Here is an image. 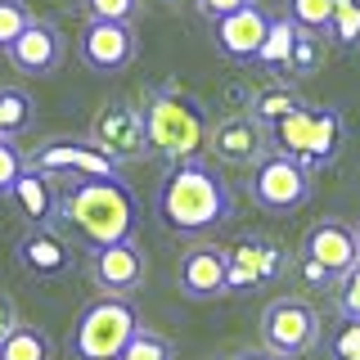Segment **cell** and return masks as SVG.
I'll use <instances>...</instances> for the list:
<instances>
[{
	"mask_svg": "<svg viewBox=\"0 0 360 360\" xmlns=\"http://www.w3.org/2000/svg\"><path fill=\"white\" fill-rule=\"evenodd\" d=\"M297 270H302V279H307L311 288H338V275H329V270H324L320 262H311L307 252L297 257Z\"/></svg>",
	"mask_w": 360,
	"mask_h": 360,
	"instance_id": "34",
	"label": "cell"
},
{
	"mask_svg": "<svg viewBox=\"0 0 360 360\" xmlns=\"http://www.w3.org/2000/svg\"><path fill=\"white\" fill-rule=\"evenodd\" d=\"M144 127H149V153L167 158V162H189L212 140L207 108L189 90H180L176 82L149 90V99H144Z\"/></svg>",
	"mask_w": 360,
	"mask_h": 360,
	"instance_id": "3",
	"label": "cell"
},
{
	"mask_svg": "<svg viewBox=\"0 0 360 360\" xmlns=\"http://www.w3.org/2000/svg\"><path fill=\"white\" fill-rule=\"evenodd\" d=\"M320 68H324V37H320V32H311V27H302L284 77H288V82H307V77H315Z\"/></svg>",
	"mask_w": 360,
	"mask_h": 360,
	"instance_id": "23",
	"label": "cell"
},
{
	"mask_svg": "<svg viewBox=\"0 0 360 360\" xmlns=\"http://www.w3.org/2000/svg\"><path fill=\"white\" fill-rule=\"evenodd\" d=\"M302 252L320 262L329 275H338V284H342L347 270L360 266V230H352L347 221H315L302 239Z\"/></svg>",
	"mask_w": 360,
	"mask_h": 360,
	"instance_id": "13",
	"label": "cell"
},
{
	"mask_svg": "<svg viewBox=\"0 0 360 360\" xmlns=\"http://www.w3.org/2000/svg\"><path fill=\"white\" fill-rule=\"evenodd\" d=\"M117 360H172V342H167L162 333H153V329L140 324V333L127 342V352H122Z\"/></svg>",
	"mask_w": 360,
	"mask_h": 360,
	"instance_id": "28",
	"label": "cell"
},
{
	"mask_svg": "<svg viewBox=\"0 0 360 360\" xmlns=\"http://www.w3.org/2000/svg\"><path fill=\"white\" fill-rule=\"evenodd\" d=\"M5 59L14 63V72H22V77H50V72H59V63H63V32L54 27V22L32 18L27 32H22V37L5 50Z\"/></svg>",
	"mask_w": 360,
	"mask_h": 360,
	"instance_id": "15",
	"label": "cell"
},
{
	"mask_svg": "<svg viewBox=\"0 0 360 360\" xmlns=\"http://www.w3.org/2000/svg\"><path fill=\"white\" fill-rule=\"evenodd\" d=\"M14 207L22 212L27 225H54L59 221V176L41 172V167L27 162V172L18 176V185L9 189Z\"/></svg>",
	"mask_w": 360,
	"mask_h": 360,
	"instance_id": "17",
	"label": "cell"
},
{
	"mask_svg": "<svg viewBox=\"0 0 360 360\" xmlns=\"http://www.w3.org/2000/svg\"><path fill=\"white\" fill-rule=\"evenodd\" d=\"M14 257H18V266L27 270V275H37V279H54V275H63V270L72 266L68 243L50 230V225H32V230L18 239Z\"/></svg>",
	"mask_w": 360,
	"mask_h": 360,
	"instance_id": "18",
	"label": "cell"
},
{
	"mask_svg": "<svg viewBox=\"0 0 360 360\" xmlns=\"http://www.w3.org/2000/svg\"><path fill=\"white\" fill-rule=\"evenodd\" d=\"M288 14L297 27L329 32L333 27V0H288Z\"/></svg>",
	"mask_w": 360,
	"mask_h": 360,
	"instance_id": "27",
	"label": "cell"
},
{
	"mask_svg": "<svg viewBox=\"0 0 360 360\" xmlns=\"http://www.w3.org/2000/svg\"><path fill=\"white\" fill-rule=\"evenodd\" d=\"M297 32L302 27L292 22V14H279L275 22H270V32H266V45H262V54H257V63L284 77V68L292 59V45H297Z\"/></svg>",
	"mask_w": 360,
	"mask_h": 360,
	"instance_id": "20",
	"label": "cell"
},
{
	"mask_svg": "<svg viewBox=\"0 0 360 360\" xmlns=\"http://www.w3.org/2000/svg\"><path fill=\"white\" fill-rule=\"evenodd\" d=\"M225 257H230V292L262 288V284H270V279H279L284 266H288V252L279 243H270V239H243V243H234Z\"/></svg>",
	"mask_w": 360,
	"mask_h": 360,
	"instance_id": "14",
	"label": "cell"
},
{
	"mask_svg": "<svg viewBox=\"0 0 360 360\" xmlns=\"http://www.w3.org/2000/svg\"><path fill=\"white\" fill-rule=\"evenodd\" d=\"M82 63L99 77H112V72H127L131 59H135V32L131 22H108V18H90L86 32H82V45H77Z\"/></svg>",
	"mask_w": 360,
	"mask_h": 360,
	"instance_id": "11",
	"label": "cell"
},
{
	"mask_svg": "<svg viewBox=\"0 0 360 360\" xmlns=\"http://www.w3.org/2000/svg\"><path fill=\"white\" fill-rule=\"evenodd\" d=\"M243 5H252V0H198V9H202L212 22L225 18V14H234V9H243Z\"/></svg>",
	"mask_w": 360,
	"mask_h": 360,
	"instance_id": "36",
	"label": "cell"
},
{
	"mask_svg": "<svg viewBox=\"0 0 360 360\" xmlns=\"http://www.w3.org/2000/svg\"><path fill=\"white\" fill-rule=\"evenodd\" d=\"M270 22H275V14H266L257 0H252V5H243V9H234V14H225V18L212 22L217 50L225 54V59H234V63H257Z\"/></svg>",
	"mask_w": 360,
	"mask_h": 360,
	"instance_id": "12",
	"label": "cell"
},
{
	"mask_svg": "<svg viewBox=\"0 0 360 360\" xmlns=\"http://www.w3.org/2000/svg\"><path fill=\"white\" fill-rule=\"evenodd\" d=\"M27 22H32V9L22 0H0V54L27 32Z\"/></svg>",
	"mask_w": 360,
	"mask_h": 360,
	"instance_id": "29",
	"label": "cell"
},
{
	"mask_svg": "<svg viewBox=\"0 0 360 360\" xmlns=\"http://www.w3.org/2000/svg\"><path fill=\"white\" fill-rule=\"evenodd\" d=\"M86 248L135 239L140 198L122 176H59V221Z\"/></svg>",
	"mask_w": 360,
	"mask_h": 360,
	"instance_id": "1",
	"label": "cell"
},
{
	"mask_svg": "<svg viewBox=\"0 0 360 360\" xmlns=\"http://www.w3.org/2000/svg\"><path fill=\"white\" fill-rule=\"evenodd\" d=\"M90 140L104 153H112L117 162H140L149 153V127H144V108L127 104V99H112L95 112L90 122Z\"/></svg>",
	"mask_w": 360,
	"mask_h": 360,
	"instance_id": "7",
	"label": "cell"
},
{
	"mask_svg": "<svg viewBox=\"0 0 360 360\" xmlns=\"http://www.w3.org/2000/svg\"><path fill=\"white\" fill-rule=\"evenodd\" d=\"M135 333H140V315H135L131 302L99 292L95 302L82 307V320L72 329V356L77 360H117Z\"/></svg>",
	"mask_w": 360,
	"mask_h": 360,
	"instance_id": "4",
	"label": "cell"
},
{
	"mask_svg": "<svg viewBox=\"0 0 360 360\" xmlns=\"http://www.w3.org/2000/svg\"><path fill=\"white\" fill-rule=\"evenodd\" d=\"M22 172H27V158L14 144V135H0V194H9Z\"/></svg>",
	"mask_w": 360,
	"mask_h": 360,
	"instance_id": "30",
	"label": "cell"
},
{
	"mask_svg": "<svg viewBox=\"0 0 360 360\" xmlns=\"http://www.w3.org/2000/svg\"><path fill=\"white\" fill-rule=\"evenodd\" d=\"M140 0H82L86 18H108V22H131Z\"/></svg>",
	"mask_w": 360,
	"mask_h": 360,
	"instance_id": "32",
	"label": "cell"
},
{
	"mask_svg": "<svg viewBox=\"0 0 360 360\" xmlns=\"http://www.w3.org/2000/svg\"><path fill=\"white\" fill-rule=\"evenodd\" d=\"M297 104H302V99L292 95L288 86H270V90H262V95H252L248 112H252V117H257V122H262V127L270 131L275 122H284V117H288V112L297 108Z\"/></svg>",
	"mask_w": 360,
	"mask_h": 360,
	"instance_id": "24",
	"label": "cell"
},
{
	"mask_svg": "<svg viewBox=\"0 0 360 360\" xmlns=\"http://www.w3.org/2000/svg\"><path fill=\"white\" fill-rule=\"evenodd\" d=\"M176 279L185 297H221V292H230V257L217 243H194L180 257Z\"/></svg>",
	"mask_w": 360,
	"mask_h": 360,
	"instance_id": "16",
	"label": "cell"
},
{
	"mask_svg": "<svg viewBox=\"0 0 360 360\" xmlns=\"http://www.w3.org/2000/svg\"><path fill=\"white\" fill-rule=\"evenodd\" d=\"M333 360H360V320H342V324H338Z\"/></svg>",
	"mask_w": 360,
	"mask_h": 360,
	"instance_id": "33",
	"label": "cell"
},
{
	"mask_svg": "<svg viewBox=\"0 0 360 360\" xmlns=\"http://www.w3.org/2000/svg\"><path fill=\"white\" fill-rule=\"evenodd\" d=\"M315 112H320V108L297 104L284 122H275V127H270V149H275V153H288V158H302V162H307L311 140H315Z\"/></svg>",
	"mask_w": 360,
	"mask_h": 360,
	"instance_id": "19",
	"label": "cell"
},
{
	"mask_svg": "<svg viewBox=\"0 0 360 360\" xmlns=\"http://www.w3.org/2000/svg\"><path fill=\"white\" fill-rule=\"evenodd\" d=\"M248 189H252V202L262 212H270V217H288V212L307 207V198H311V167L302 162V158H288V153L270 149L262 162L252 167Z\"/></svg>",
	"mask_w": 360,
	"mask_h": 360,
	"instance_id": "5",
	"label": "cell"
},
{
	"mask_svg": "<svg viewBox=\"0 0 360 360\" xmlns=\"http://www.w3.org/2000/svg\"><path fill=\"white\" fill-rule=\"evenodd\" d=\"M32 122V99L22 90H0V135H18Z\"/></svg>",
	"mask_w": 360,
	"mask_h": 360,
	"instance_id": "26",
	"label": "cell"
},
{
	"mask_svg": "<svg viewBox=\"0 0 360 360\" xmlns=\"http://www.w3.org/2000/svg\"><path fill=\"white\" fill-rule=\"evenodd\" d=\"M338 144H342V112H338V108H320V112H315V140H311V153H307L311 172H320L324 162H333Z\"/></svg>",
	"mask_w": 360,
	"mask_h": 360,
	"instance_id": "21",
	"label": "cell"
},
{
	"mask_svg": "<svg viewBox=\"0 0 360 360\" xmlns=\"http://www.w3.org/2000/svg\"><path fill=\"white\" fill-rule=\"evenodd\" d=\"M320 342V315H315L311 302L302 297H275L262 311V347L275 356H307L311 347Z\"/></svg>",
	"mask_w": 360,
	"mask_h": 360,
	"instance_id": "6",
	"label": "cell"
},
{
	"mask_svg": "<svg viewBox=\"0 0 360 360\" xmlns=\"http://www.w3.org/2000/svg\"><path fill=\"white\" fill-rule=\"evenodd\" d=\"M207 153L225 167H257L270 153V131L252 112H234V117H221L217 127H212Z\"/></svg>",
	"mask_w": 360,
	"mask_h": 360,
	"instance_id": "10",
	"label": "cell"
},
{
	"mask_svg": "<svg viewBox=\"0 0 360 360\" xmlns=\"http://www.w3.org/2000/svg\"><path fill=\"white\" fill-rule=\"evenodd\" d=\"M225 360H243V356H225Z\"/></svg>",
	"mask_w": 360,
	"mask_h": 360,
	"instance_id": "38",
	"label": "cell"
},
{
	"mask_svg": "<svg viewBox=\"0 0 360 360\" xmlns=\"http://www.w3.org/2000/svg\"><path fill=\"white\" fill-rule=\"evenodd\" d=\"M18 307H14V297H9V292H0V342H5V338L9 333H14L18 329Z\"/></svg>",
	"mask_w": 360,
	"mask_h": 360,
	"instance_id": "35",
	"label": "cell"
},
{
	"mask_svg": "<svg viewBox=\"0 0 360 360\" xmlns=\"http://www.w3.org/2000/svg\"><path fill=\"white\" fill-rule=\"evenodd\" d=\"M333 297H338V315H342V320H360V266L342 275V284L333 288Z\"/></svg>",
	"mask_w": 360,
	"mask_h": 360,
	"instance_id": "31",
	"label": "cell"
},
{
	"mask_svg": "<svg viewBox=\"0 0 360 360\" xmlns=\"http://www.w3.org/2000/svg\"><path fill=\"white\" fill-rule=\"evenodd\" d=\"M243 360H288V356H275V352H266V347H262V352H243Z\"/></svg>",
	"mask_w": 360,
	"mask_h": 360,
	"instance_id": "37",
	"label": "cell"
},
{
	"mask_svg": "<svg viewBox=\"0 0 360 360\" xmlns=\"http://www.w3.org/2000/svg\"><path fill=\"white\" fill-rule=\"evenodd\" d=\"M144 275H149V257H144V248L135 239L90 248V279L108 297H131L144 284Z\"/></svg>",
	"mask_w": 360,
	"mask_h": 360,
	"instance_id": "8",
	"label": "cell"
},
{
	"mask_svg": "<svg viewBox=\"0 0 360 360\" xmlns=\"http://www.w3.org/2000/svg\"><path fill=\"white\" fill-rule=\"evenodd\" d=\"M0 360H54V342L37 324H18V329L0 342Z\"/></svg>",
	"mask_w": 360,
	"mask_h": 360,
	"instance_id": "22",
	"label": "cell"
},
{
	"mask_svg": "<svg viewBox=\"0 0 360 360\" xmlns=\"http://www.w3.org/2000/svg\"><path fill=\"white\" fill-rule=\"evenodd\" d=\"M153 212L180 239H202V234H217L234 217V194L212 162L189 158V162H172L167 176L158 180Z\"/></svg>",
	"mask_w": 360,
	"mask_h": 360,
	"instance_id": "2",
	"label": "cell"
},
{
	"mask_svg": "<svg viewBox=\"0 0 360 360\" xmlns=\"http://www.w3.org/2000/svg\"><path fill=\"white\" fill-rule=\"evenodd\" d=\"M27 162L41 167V172H50V176H122V162L99 149L90 135L86 140H50V144H41Z\"/></svg>",
	"mask_w": 360,
	"mask_h": 360,
	"instance_id": "9",
	"label": "cell"
},
{
	"mask_svg": "<svg viewBox=\"0 0 360 360\" xmlns=\"http://www.w3.org/2000/svg\"><path fill=\"white\" fill-rule=\"evenodd\" d=\"M329 37L342 45V50H356V45H360V0H333Z\"/></svg>",
	"mask_w": 360,
	"mask_h": 360,
	"instance_id": "25",
	"label": "cell"
}]
</instances>
